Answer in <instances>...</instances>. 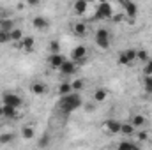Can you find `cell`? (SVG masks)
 <instances>
[{
    "label": "cell",
    "mask_w": 152,
    "mask_h": 150,
    "mask_svg": "<svg viewBox=\"0 0 152 150\" xmlns=\"http://www.w3.org/2000/svg\"><path fill=\"white\" fill-rule=\"evenodd\" d=\"M83 106V99L80 95V92H71L67 95H60V101H58V111L62 115H69L73 113L75 110L81 108Z\"/></svg>",
    "instance_id": "obj_1"
},
{
    "label": "cell",
    "mask_w": 152,
    "mask_h": 150,
    "mask_svg": "<svg viewBox=\"0 0 152 150\" xmlns=\"http://www.w3.org/2000/svg\"><path fill=\"white\" fill-rule=\"evenodd\" d=\"M112 18H113V7L110 5V2L97 4L96 12H94V20H97V21H106V20H112Z\"/></svg>",
    "instance_id": "obj_2"
},
{
    "label": "cell",
    "mask_w": 152,
    "mask_h": 150,
    "mask_svg": "<svg viewBox=\"0 0 152 150\" xmlns=\"http://www.w3.org/2000/svg\"><path fill=\"white\" fill-rule=\"evenodd\" d=\"M96 44H97V48H101V50H110V46H112V37H110V32L106 30V28H97L96 30Z\"/></svg>",
    "instance_id": "obj_3"
},
{
    "label": "cell",
    "mask_w": 152,
    "mask_h": 150,
    "mask_svg": "<svg viewBox=\"0 0 152 150\" xmlns=\"http://www.w3.org/2000/svg\"><path fill=\"white\" fill-rule=\"evenodd\" d=\"M2 103L4 104H11V106H16V108H21L23 106L21 95H18L16 92H4L2 94Z\"/></svg>",
    "instance_id": "obj_4"
},
{
    "label": "cell",
    "mask_w": 152,
    "mask_h": 150,
    "mask_svg": "<svg viewBox=\"0 0 152 150\" xmlns=\"http://www.w3.org/2000/svg\"><path fill=\"white\" fill-rule=\"evenodd\" d=\"M60 74L62 76H73L76 74V71H78V64H76L75 60H64V64L60 66Z\"/></svg>",
    "instance_id": "obj_5"
},
{
    "label": "cell",
    "mask_w": 152,
    "mask_h": 150,
    "mask_svg": "<svg viewBox=\"0 0 152 150\" xmlns=\"http://www.w3.org/2000/svg\"><path fill=\"white\" fill-rule=\"evenodd\" d=\"M104 129H106L110 134H120L122 122L117 120V118H108V120H104Z\"/></svg>",
    "instance_id": "obj_6"
},
{
    "label": "cell",
    "mask_w": 152,
    "mask_h": 150,
    "mask_svg": "<svg viewBox=\"0 0 152 150\" xmlns=\"http://www.w3.org/2000/svg\"><path fill=\"white\" fill-rule=\"evenodd\" d=\"M64 60H66V57H64L62 53H50V57H48V66H50L51 69H60V66L64 64Z\"/></svg>",
    "instance_id": "obj_7"
},
{
    "label": "cell",
    "mask_w": 152,
    "mask_h": 150,
    "mask_svg": "<svg viewBox=\"0 0 152 150\" xmlns=\"http://www.w3.org/2000/svg\"><path fill=\"white\" fill-rule=\"evenodd\" d=\"M85 57H87V48H85V46H76V48H73V51H71V60H75L76 64H78V62H81Z\"/></svg>",
    "instance_id": "obj_8"
},
{
    "label": "cell",
    "mask_w": 152,
    "mask_h": 150,
    "mask_svg": "<svg viewBox=\"0 0 152 150\" xmlns=\"http://www.w3.org/2000/svg\"><path fill=\"white\" fill-rule=\"evenodd\" d=\"M18 44H20V48H21L25 53H32L34 48H36V41H34V37H23Z\"/></svg>",
    "instance_id": "obj_9"
},
{
    "label": "cell",
    "mask_w": 152,
    "mask_h": 150,
    "mask_svg": "<svg viewBox=\"0 0 152 150\" xmlns=\"http://www.w3.org/2000/svg\"><path fill=\"white\" fill-rule=\"evenodd\" d=\"M32 25H34V28H37V30H48V28H50V21H48V18H44V16H34Z\"/></svg>",
    "instance_id": "obj_10"
},
{
    "label": "cell",
    "mask_w": 152,
    "mask_h": 150,
    "mask_svg": "<svg viewBox=\"0 0 152 150\" xmlns=\"http://www.w3.org/2000/svg\"><path fill=\"white\" fill-rule=\"evenodd\" d=\"M30 92L34 94V95H44L46 92H48V88H46V85L44 83H41V81H34L32 85H30Z\"/></svg>",
    "instance_id": "obj_11"
},
{
    "label": "cell",
    "mask_w": 152,
    "mask_h": 150,
    "mask_svg": "<svg viewBox=\"0 0 152 150\" xmlns=\"http://www.w3.org/2000/svg\"><path fill=\"white\" fill-rule=\"evenodd\" d=\"M124 9H126V14H127L129 20H134V18H136V14H138V5H136L134 2L127 0V4L124 5Z\"/></svg>",
    "instance_id": "obj_12"
},
{
    "label": "cell",
    "mask_w": 152,
    "mask_h": 150,
    "mask_svg": "<svg viewBox=\"0 0 152 150\" xmlns=\"http://www.w3.org/2000/svg\"><path fill=\"white\" fill-rule=\"evenodd\" d=\"M87 7H88V0H75L73 9H75V12L78 16L85 14V12H87Z\"/></svg>",
    "instance_id": "obj_13"
},
{
    "label": "cell",
    "mask_w": 152,
    "mask_h": 150,
    "mask_svg": "<svg viewBox=\"0 0 152 150\" xmlns=\"http://www.w3.org/2000/svg\"><path fill=\"white\" fill-rule=\"evenodd\" d=\"M73 34H75L76 37H83V36L87 34V23L76 21L75 25H73Z\"/></svg>",
    "instance_id": "obj_14"
},
{
    "label": "cell",
    "mask_w": 152,
    "mask_h": 150,
    "mask_svg": "<svg viewBox=\"0 0 152 150\" xmlns=\"http://www.w3.org/2000/svg\"><path fill=\"white\" fill-rule=\"evenodd\" d=\"M129 122H131V124H133V125L138 129V127H143V125L147 124V117H145V115H140V113H136V115H133V118H131Z\"/></svg>",
    "instance_id": "obj_15"
},
{
    "label": "cell",
    "mask_w": 152,
    "mask_h": 150,
    "mask_svg": "<svg viewBox=\"0 0 152 150\" xmlns=\"http://www.w3.org/2000/svg\"><path fill=\"white\" fill-rule=\"evenodd\" d=\"M4 104V103H2ZM18 110L16 106H11V104H4V117L5 118H16L18 117Z\"/></svg>",
    "instance_id": "obj_16"
},
{
    "label": "cell",
    "mask_w": 152,
    "mask_h": 150,
    "mask_svg": "<svg viewBox=\"0 0 152 150\" xmlns=\"http://www.w3.org/2000/svg\"><path fill=\"white\" fill-rule=\"evenodd\" d=\"M136 133V127L131 124V122H122V129H120V134L124 136H133Z\"/></svg>",
    "instance_id": "obj_17"
},
{
    "label": "cell",
    "mask_w": 152,
    "mask_h": 150,
    "mask_svg": "<svg viewBox=\"0 0 152 150\" xmlns=\"http://www.w3.org/2000/svg\"><path fill=\"white\" fill-rule=\"evenodd\" d=\"M106 97H108V90H106V88H96V90H94V99H96L97 103L106 101Z\"/></svg>",
    "instance_id": "obj_18"
},
{
    "label": "cell",
    "mask_w": 152,
    "mask_h": 150,
    "mask_svg": "<svg viewBox=\"0 0 152 150\" xmlns=\"http://www.w3.org/2000/svg\"><path fill=\"white\" fill-rule=\"evenodd\" d=\"M21 136H23V140H32V138L36 136V129H34L32 125H25V127L21 129Z\"/></svg>",
    "instance_id": "obj_19"
},
{
    "label": "cell",
    "mask_w": 152,
    "mask_h": 150,
    "mask_svg": "<svg viewBox=\"0 0 152 150\" xmlns=\"http://www.w3.org/2000/svg\"><path fill=\"white\" fill-rule=\"evenodd\" d=\"M73 92V87H71V83H67V81H62L60 85H58V95H67V94H71Z\"/></svg>",
    "instance_id": "obj_20"
},
{
    "label": "cell",
    "mask_w": 152,
    "mask_h": 150,
    "mask_svg": "<svg viewBox=\"0 0 152 150\" xmlns=\"http://www.w3.org/2000/svg\"><path fill=\"white\" fill-rule=\"evenodd\" d=\"M0 28L11 32V30L14 28V21H12L11 18H2V20H0Z\"/></svg>",
    "instance_id": "obj_21"
},
{
    "label": "cell",
    "mask_w": 152,
    "mask_h": 150,
    "mask_svg": "<svg viewBox=\"0 0 152 150\" xmlns=\"http://www.w3.org/2000/svg\"><path fill=\"white\" fill-rule=\"evenodd\" d=\"M23 37H25V36H23V30H21V28H12V30H11V41H12V42H20Z\"/></svg>",
    "instance_id": "obj_22"
},
{
    "label": "cell",
    "mask_w": 152,
    "mask_h": 150,
    "mask_svg": "<svg viewBox=\"0 0 152 150\" xmlns=\"http://www.w3.org/2000/svg\"><path fill=\"white\" fill-rule=\"evenodd\" d=\"M136 60H140V62H149L151 60V57H149V51L147 50H136Z\"/></svg>",
    "instance_id": "obj_23"
},
{
    "label": "cell",
    "mask_w": 152,
    "mask_h": 150,
    "mask_svg": "<svg viewBox=\"0 0 152 150\" xmlns=\"http://www.w3.org/2000/svg\"><path fill=\"white\" fill-rule=\"evenodd\" d=\"M117 64H118V66H131V62H129L126 51H120V55H118V58H117Z\"/></svg>",
    "instance_id": "obj_24"
},
{
    "label": "cell",
    "mask_w": 152,
    "mask_h": 150,
    "mask_svg": "<svg viewBox=\"0 0 152 150\" xmlns=\"http://www.w3.org/2000/svg\"><path fill=\"white\" fill-rule=\"evenodd\" d=\"M143 90L147 94H152V76H145L143 78Z\"/></svg>",
    "instance_id": "obj_25"
},
{
    "label": "cell",
    "mask_w": 152,
    "mask_h": 150,
    "mask_svg": "<svg viewBox=\"0 0 152 150\" xmlns=\"http://www.w3.org/2000/svg\"><path fill=\"white\" fill-rule=\"evenodd\" d=\"M48 51L50 53H60V42L58 41H51L48 44Z\"/></svg>",
    "instance_id": "obj_26"
},
{
    "label": "cell",
    "mask_w": 152,
    "mask_h": 150,
    "mask_svg": "<svg viewBox=\"0 0 152 150\" xmlns=\"http://www.w3.org/2000/svg\"><path fill=\"white\" fill-rule=\"evenodd\" d=\"M7 42H11V32L0 28V44H7Z\"/></svg>",
    "instance_id": "obj_27"
},
{
    "label": "cell",
    "mask_w": 152,
    "mask_h": 150,
    "mask_svg": "<svg viewBox=\"0 0 152 150\" xmlns=\"http://www.w3.org/2000/svg\"><path fill=\"white\" fill-rule=\"evenodd\" d=\"M12 138H14V134H12V133H4V134H0V143H2V145L11 143V141H12Z\"/></svg>",
    "instance_id": "obj_28"
},
{
    "label": "cell",
    "mask_w": 152,
    "mask_h": 150,
    "mask_svg": "<svg viewBox=\"0 0 152 150\" xmlns=\"http://www.w3.org/2000/svg\"><path fill=\"white\" fill-rule=\"evenodd\" d=\"M124 51H126V55H127L129 62L133 64V62L136 60V50H134V48H127V50H124Z\"/></svg>",
    "instance_id": "obj_29"
},
{
    "label": "cell",
    "mask_w": 152,
    "mask_h": 150,
    "mask_svg": "<svg viewBox=\"0 0 152 150\" xmlns=\"http://www.w3.org/2000/svg\"><path fill=\"white\" fill-rule=\"evenodd\" d=\"M140 145L138 143H133V141H120L118 143V149H138Z\"/></svg>",
    "instance_id": "obj_30"
},
{
    "label": "cell",
    "mask_w": 152,
    "mask_h": 150,
    "mask_svg": "<svg viewBox=\"0 0 152 150\" xmlns=\"http://www.w3.org/2000/svg\"><path fill=\"white\" fill-rule=\"evenodd\" d=\"M83 85H85V83H83V79H75V81H71V87H73V90H75V92H80V90L83 88Z\"/></svg>",
    "instance_id": "obj_31"
},
{
    "label": "cell",
    "mask_w": 152,
    "mask_h": 150,
    "mask_svg": "<svg viewBox=\"0 0 152 150\" xmlns=\"http://www.w3.org/2000/svg\"><path fill=\"white\" fill-rule=\"evenodd\" d=\"M143 76H152V58L149 62H145V67H143Z\"/></svg>",
    "instance_id": "obj_32"
},
{
    "label": "cell",
    "mask_w": 152,
    "mask_h": 150,
    "mask_svg": "<svg viewBox=\"0 0 152 150\" xmlns=\"http://www.w3.org/2000/svg\"><path fill=\"white\" fill-rule=\"evenodd\" d=\"M134 134H136V138H138L140 141H145V140L149 138V133H147V131H140V133H134Z\"/></svg>",
    "instance_id": "obj_33"
},
{
    "label": "cell",
    "mask_w": 152,
    "mask_h": 150,
    "mask_svg": "<svg viewBox=\"0 0 152 150\" xmlns=\"http://www.w3.org/2000/svg\"><path fill=\"white\" fill-rule=\"evenodd\" d=\"M50 143V134H44L41 140H39V147H46Z\"/></svg>",
    "instance_id": "obj_34"
},
{
    "label": "cell",
    "mask_w": 152,
    "mask_h": 150,
    "mask_svg": "<svg viewBox=\"0 0 152 150\" xmlns=\"http://www.w3.org/2000/svg\"><path fill=\"white\" fill-rule=\"evenodd\" d=\"M39 2H41V0H25V4H27V5H30V7L39 5Z\"/></svg>",
    "instance_id": "obj_35"
},
{
    "label": "cell",
    "mask_w": 152,
    "mask_h": 150,
    "mask_svg": "<svg viewBox=\"0 0 152 150\" xmlns=\"http://www.w3.org/2000/svg\"><path fill=\"white\" fill-rule=\"evenodd\" d=\"M85 110H87V111H94V110H96V108H94V106H92V104H87V108H85Z\"/></svg>",
    "instance_id": "obj_36"
},
{
    "label": "cell",
    "mask_w": 152,
    "mask_h": 150,
    "mask_svg": "<svg viewBox=\"0 0 152 150\" xmlns=\"http://www.w3.org/2000/svg\"><path fill=\"white\" fill-rule=\"evenodd\" d=\"M0 117H4V104H0Z\"/></svg>",
    "instance_id": "obj_37"
},
{
    "label": "cell",
    "mask_w": 152,
    "mask_h": 150,
    "mask_svg": "<svg viewBox=\"0 0 152 150\" xmlns=\"http://www.w3.org/2000/svg\"><path fill=\"white\" fill-rule=\"evenodd\" d=\"M2 16H4V7L0 5V20H2Z\"/></svg>",
    "instance_id": "obj_38"
},
{
    "label": "cell",
    "mask_w": 152,
    "mask_h": 150,
    "mask_svg": "<svg viewBox=\"0 0 152 150\" xmlns=\"http://www.w3.org/2000/svg\"><path fill=\"white\" fill-rule=\"evenodd\" d=\"M104 2H108V0H97V4H104Z\"/></svg>",
    "instance_id": "obj_39"
}]
</instances>
